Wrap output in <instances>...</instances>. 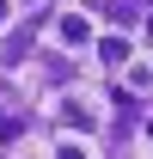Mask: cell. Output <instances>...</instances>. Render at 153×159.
Here are the masks:
<instances>
[{
  "label": "cell",
  "instance_id": "3",
  "mask_svg": "<svg viewBox=\"0 0 153 159\" xmlns=\"http://www.w3.org/2000/svg\"><path fill=\"white\" fill-rule=\"evenodd\" d=\"M0 25H6V0H0Z\"/></svg>",
  "mask_w": 153,
  "mask_h": 159
},
{
  "label": "cell",
  "instance_id": "2",
  "mask_svg": "<svg viewBox=\"0 0 153 159\" xmlns=\"http://www.w3.org/2000/svg\"><path fill=\"white\" fill-rule=\"evenodd\" d=\"M61 159H86V147H61Z\"/></svg>",
  "mask_w": 153,
  "mask_h": 159
},
{
  "label": "cell",
  "instance_id": "1",
  "mask_svg": "<svg viewBox=\"0 0 153 159\" xmlns=\"http://www.w3.org/2000/svg\"><path fill=\"white\" fill-rule=\"evenodd\" d=\"M80 37H86V25H80L74 12H67V19H61V43H80Z\"/></svg>",
  "mask_w": 153,
  "mask_h": 159
}]
</instances>
